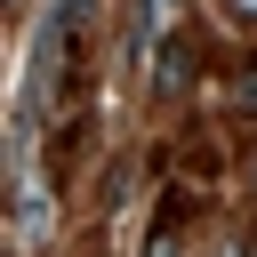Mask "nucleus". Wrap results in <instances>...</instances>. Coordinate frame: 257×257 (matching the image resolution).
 Listing matches in <instances>:
<instances>
[{
    "mask_svg": "<svg viewBox=\"0 0 257 257\" xmlns=\"http://www.w3.org/2000/svg\"><path fill=\"white\" fill-rule=\"evenodd\" d=\"M169 16H177V0H137V40H161Z\"/></svg>",
    "mask_w": 257,
    "mask_h": 257,
    "instance_id": "1",
    "label": "nucleus"
},
{
    "mask_svg": "<svg viewBox=\"0 0 257 257\" xmlns=\"http://www.w3.org/2000/svg\"><path fill=\"white\" fill-rule=\"evenodd\" d=\"M153 257H177V241H169V233H161V241H153Z\"/></svg>",
    "mask_w": 257,
    "mask_h": 257,
    "instance_id": "2",
    "label": "nucleus"
},
{
    "mask_svg": "<svg viewBox=\"0 0 257 257\" xmlns=\"http://www.w3.org/2000/svg\"><path fill=\"white\" fill-rule=\"evenodd\" d=\"M233 8H249V16H257V0H233Z\"/></svg>",
    "mask_w": 257,
    "mask_h": 257,
    "instance_id": "3",
    "label": "nucleus"
}]
</instances>
